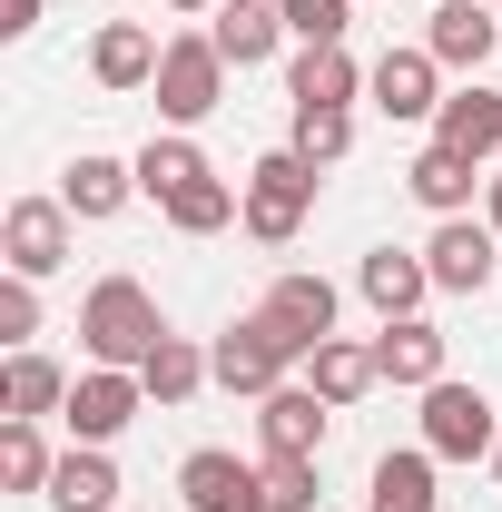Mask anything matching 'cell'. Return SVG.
<instances>
[{"mask_svg": "<svg viewBox=\"0 0 502 512\" xmlns=\"http://www.w3.org/2000/svg\"><path fill=\"white\" fill-rule=\"evenodd\" d=\"M30 335H40V276H10V286H0V345L20 355Z\"/></svg>", "mask_w": 502, "mask_h": 512, "instance_id": "cell-31", "label": "cell"}, {"mask_svg": "<svg viewBox=\"0 0 502 512\" xmlns=\"http://www.w3.org/2000/svg\"><path fill=\"white\" fill-rule=\"evenodd\" d=\"M355 286H365V306H375V316L394 325V316H414V306L434 296V266H424V256H404V247H375Z\"/></svg>", "mask_w": 502, "mask_h": 512, "instance_id": "cell-18", "label": "cell"}, {"mask_svg": "<svg viewBox=\"0 0 502 512\" xmlns=\"http://www.w3.org/2000/svg\"><path fill=\"white\" fill-rule=\"evenodd\" d=\"M434 148H453V158H473V168H483V158L502 148V89H483V79H473V89H453V99L434 109Z\"/></svg>", "mask_w": 502, "mask_h": 512, "instance_id": "cell-11", "label": "cell"}, {"mask_svg": "<svg viewBox=\"0 0 502 512\" xmlns=\"http://www.w3.org/2000/svg\"><path fill=\"white\" fill-rule=\"evenodd\" d=\"M296 355H315V345H306V335H296L286 316H266V306H256V316H237L227 335H217V345H207L217 384H227V394H256V404L286 384V365H296Z\"/></svg>", "mask_w": 502, "mask_h": 512, "instance_id": "cell-2", "label": "cell"}, {"mask_svg": "<svg viewBox=\"0 0 502 512\" xmlns=\"http://www.w3.org/2000/svg\"><path fill=\"white\" fill-rule=\"evenodd\" d=\"M60 197H69V217H119L128 197H138V168H119V158H69V178H60Z\"/></svg>", "mask_w": 502, "mask_h": 512, "instance_id": "cell-20", "label": "cell"}, {"mask_svg": "<svg viewBox=\"0 0 502 512\" xmlns=\"http://www.w3.org/2000/svg\"><path fill=\"white\" fill-rule=\"evenodd\" d=\"M60 404H69V375L40 345H20V355L0 365V424H40V414H60Z\"/></svg>", "mask_w": 502, "mask_h": 512, "instance_id": "cell-14", "label": "cell"}, {"mask_svg": "<svg viewBox=\"0 0 502 512\" xmlns=\"http://www.w3.org/2000/svg\"><path fill=\"white\" fill-rule=\"evenodd\" d=\"M375 365H384V384H443V325H424V316H394L375 335Z\"/></svg>", "mask_w": 502, "mask_h": 512, "instance_id": "cell-17", "label": "cell"}, {"mask_svg": "<svg viewBox=\"0 0 502 512\" xmlns=\"http://www.w3.org/2000/svg\"><path fill=\"white\" fill-rule=\"evenodd\" d=\"M493 40H502V10H483V0H443V10H434V40H424V50H434L443 69H473V79H483Z\"/></svg>", "mask_w": 502, "mask_h": 512, "instance_id": "cell-16", "label": "cell"}, {"mask_svg": "<svg viewBox=\"0 0 502 512\" xmlns=\"http://www.w3.org/2000/svg\"><path fill=\"white\" fill-rule=\"evenodd\" d=\"M138 404H148V384L128 375V365H89V375H69L60 424L79 434V444H109V434H128V424H138Z\"/></svg>", "mask_w": 502, "mask_h": 512, "instance_id": "cell-5", "label": "cell"}, {"mask_svg": "<svg viewBox=\"0 0 502 512\" xmlns=\"http://www.w3.org/2000/svg\"><path fill=\"white\" fill-rule=\"evenodd\" d=\"M158 335H168V316H158V296L138 286V276H99L89 286V306H79V345H89V365H148L158 355Z\"/></svg>", "mask_w": 502, "mask_h": 512, "instance_id": "cell-1", "label": "cell"}, {"mask_svg": "<svg viewBox=\"0 0 502 512\" xmlns=\"http://www.w3.org/2000/svg\"><path fill=\"white\" fill-rule=\"evenodd\" d=\"M493 227H502V178H493Z\"/></svg>", "mask_w": 502, "mask_h": 512, "instance_id": "cell-34", "label": "cell"}, {"mask_svg": "<svg viewBox=\"0 0 502 512\" xmlns=\"http://www.w3.org/2000/svg\"><path fill=\"white\" fill-rule=\"evenodd\" d=\"M0 256H10V276H60L69 266V197H20L0 217Z\"/></svg>", "mask_w": 502, "mask_h": 512, "instance_id": "cell-7", "label": "cell"}, {"mask_svg": "<svg viewBox=\"0 0 502 512\" xmlns=\"http://www.w3.org/2000/svg\"><path fill=\"white\" fill-rule=\"evenodd\" d=\"M40 503H60V512H119V463H109L99 444H69Z\"/></svg>", "mask_w": 502, "mask_h": 512, "instance_id": "cell-19", "label": "cell"}, {"mask_svg": "<svg viewBox=\"0 0 502 512\" xmlns=\"http://www.w3.org/2000/svg\"><path fill=\"white\" fill-rule=\"evenodd\" d=\"M306 207H315V158L306 148H266L247 168V237L256 247H286L306 227Z\"/></svg>", "mask_w": 502, "mask_h": 512, "instance_id": "cell-3", "label": "cell"}, {"mask_svg": "<svg viewBox=\"0 0 502 512\" xmlns=\"http://www.w3.org/2000/svg\"><path fill=\"white\" fill-rule=\"evenodd\" d=\"M365 384H384L375 345H345V335H325V345H315V394H325V404H355Z\"/></svg>", "mask_w": 502, "mask_h": 512, "instance_id": "cell-27", "label": "cell"}, {"mask_svg": "<svg viewBox=\"0 0 502 512\" xmlns=\"http://www.w3.org/2000/svg\"><path fill=\"white\" fill-rule=\"evenodd\" d=\"M355 89H365V69L345 60V50H306V60L286 69V99H296V109H345Z\"/></svg>", "mask_w": 502, "mask_h": 512, "instance_id": "cell-22", "label": "cell"}, {"mask_svg": "<svg viewBox=\"0 0 502 512\" xmlns=\"http://www.w3.org/2000/svg\"><path fill=\"white\" fill-rule=\"evenodd\" d=\"M424 266H434V286H443V296H483V286H493V266H502V227L443 217V227H434V247H424Z\"/></svg>", "mask_w": 502, "mask_h": 512, "instance_id": "cell-8", "label": "cell"}, {"mask_svg": "<svg viewBox=\"0 0 502 512\" xmlns=\"http://www.w3.org/2000/svg\"><path fill=\"white\" fill-rule=\"evenodd\" d=\"M128 168H138V197H158V207H168L178 188H197V178H207V158H197V138H188V128L148 138V148H138Z\"/></svg>", "mask_w": 502, "mask_h": 512, "instance_id": "cell-21", "label": "cell"}, {"mask_svg": "<svg viewBox=\"0 0 502 512\" xmlns=\"http://www.w3.org/2000/svg\"><path fill=\"white\" fill-rule=\"evenodd\" d=\"M434 50H384L375 69H365V89H375V109L384 119H434L443 99H434Z\"/></svg>", "mask_w": 502, "mask_h": 512, "instance_id": "cell-12", "label": "cell"}, {"mask_svg": "<svg viewBox=\"0 0 502 512\" xmlns=\"http://www.w3.org/2000/svg\"><path fill=\"white\" fill-rule=\"evenodd\" d=\"M404 188L424 197L434 217H463V207H473V158H453V148H424V158L404 168Z\"/></svg>", "mask_w": 502, "mask_h": 512, "instance_id": "cell-26", "label": "cell"}, {"mask_svg": "<svg viewBox=\"0 0 502 512\" xmlns=\"http://www.w3.org/2000/svg\"><path fill=\"white\" fill-rule=\"evenodd\" d=\"M217 375V365H207V355H197L188 335H158V355H148V365H138V384H148V404H188L197 384Z\"/></svg>", "mask_w": 502, "mask_h": 512, "instance_id": "cell-24", "label": "cell"}, {"mask_svg": "<svg viewBox=\"0 0 502 512\" xmlns=\"http://www.w3.org/2000/svg\"><path fill=\"white\" fill-rule=\"evenodd\" d=\"M266 316H286L306 345H325V335H335V286H325V276H276V286H266Z\"/></svg>", "mask_w": 502, "mask_h": 512, "instance_id": "cell-23", "label": "cell"}, {"mask_svg": "<svg viewBox=\"0 0 502 512\" xmlns=\"http://www.w3.org/2000/svg\"><path fill=\"white\" fill-rule=\"evenodd\" d=\"M286 10V40H306V50H345V30H355V0H276Z\"/></svg>", "mask_w": 502, "mask_h": 512, "instance_id": "cell-29", "label": "cell"}, {"mask_svg": "<svg viewBox=\"0 0 502 512\" xmlns=\"http://www.w3.org/2000/svg\"><path fill=\"white\" fill-rule=\"evenodd\" d=\"M325 414H335V404H325L315 384H276V394H266V414H256L266 463H286V453H306V463H315V444H325Z\"/></svg>", "mask_w": 502, "mask_h": 512, "instance_id": "cell-10", "label": "cell"}, {"mask_svg": "<svg viewBox=\"0 0 502 512\" xmlns=\"http://www.w3.org/2000/svg\"><path fill=\"white\" fill-rule=\"evenodd\" d=\"M493 473H502V444H493Z\"/></svg>", "mask_w": 502, "mask_h": 512, "instance_id": "cell-35", "label": "cell"}, {"mask_svg": "<svg viewBox=\"0 0 502 512\" xmlns=\"http://www.w3.org/2000/svg\"><path fill=\"white\" fill-rule=\"evenodd\" d=\"M50 444H40V424H0V483L10 493H50Z\"/></svg>", "mask_w": 502, "mask_h": 512, "instance_id": "cell-28", "label": "cell"}, {"mask_svg": "<svg viewBox=\"0 0 502 512\" xmlns=\"http://www.w3.org/2000/svg\"><path fill=\"white\" fill-rule=\"evenodd\" d=\"M365 512H434V453H384Z\"/></svg>", "mask_w": 502, "mask_h": 512, "instance_id": "cell-25", "label": "cell"}, {"mask_svg": "<svg viewBox=\"0 0 502 512\" xmlns=\"http://www.w3.org/2000/svg\"><path fill=\"white\" fill-rule=\"evenodd\" d=\"M30 20H40V0H0V30H10V40H20Z\"/></svg>", "mask_w": 502, "mask_h": 512, "instance_id": "cell-33", "label": "cell"}, {"mask_svg": "<svg viewBox=\"0 0 502 512\" xmlns=\"http://www.w3.org/2000/svg\"><path fill=\"white\" fill-rule=\"evenodd\" d=\"M178 493H188V512H266V463H237L207 444L178 463Z\"/></svg>", "mask_w": 502, "mask_h": 512, "instance_id": "cell-9", "label": "cell"}, {"mask_svg": "<svg viewBox=\"0 0 502 512\" xmlns=\"http://www.w3.org/2000/svg\"><path fill=\"white\" fill-rule=\"evenodd\" d=\"M158 60H168V40H148V20H109V30L89 40L99 89H158Z\"/></svg>", "mask_w": 502, "mask_h": 512, "instance_id": "cell-13", "label": "cell"}, {"mask_svg": "<svg viewBox=\"0 0 502 512\" xmlns=\"http://www.w3.org/2000/svg\"><path fill=\"white\" fill-rule=\"evenodd\" d=\"M493 404L473 394V384H424V453L434 463H473V453H493Z\"/></svg>", "mask_w": 502, "mask_h": 512, "instance_id": "cell-6", "label": "cell"}, {"mask_svg": "<svg viewBox=\"0 0 502 512\" xmlns=\"http://www.w3.org/2000/svg\"><path fill=\"white\" fill-rule=\"evenodd\" d=\"M286 148H306L315 168H335V158L355 148V119H345V109H296V138H286Z\"/></svg>", "mask_w": 502, "mask_h": 512, "instance_id": "cell-30", "label": "cell"}, {"mask_svg": "<svg viewBox=\"0 0 502 512\" xmlns=\"http://www.w3.org/2000/svg\"><path fill=\"white\" fill-rule=\"evenodd\" d=\"M266 512H315V463H306V453L266 463Z\"/></svg>", "mask_w": 502, "mask_h": 512, "instance_id": "cell-32", "label": "cell"}, {"mask_svg": "<svg viewBox=\"0 0 502 512\" xmlns=\"http://www.w3.org/2000/svg\"><path fill=\"white\" fill-rule=\"evenodd\" d=\"M207 40L227 50V69H256V60H276L286 10H276V0H227V10H207Z\"/></svg>", "mask_w": 502, "mask_h": 512, "instance_id": "cell-15", "label": "cell"}, {"mask_svg": "<svg viewBox=\"0 0 502 512\" xmlns=\"http://www.w3.org/2000/svg\"><path fill=\"white\" fill-rule=\"evenodd\" d=\"M217 99H227V50H217L207 30L168 40V60H158V119H168V128H197Z\"/></svg>", "mask_w": 502, "mask_h": 512, "instance_id": "cell-4", "label": "cell"}]
</instances>
